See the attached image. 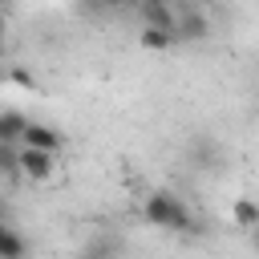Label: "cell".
I'll use <instances>...</instances> for the list:
<instances>
[{
    "label": "cell",
    "mask_w": 259,
    "mask_h": 259,
    "mask_svg": "<svg viewBox=\"0 0 259 259\" xmlns=\"http://www.w3.org/2000/svg\"><path fill=\"white\" fill-rule=\"evenodd\" d=\"M142 219L158 231H170V235H186L194 231V210L186 206L182 194L174 190H150L146 202H142Z\"/></svg>",
    "instance_id": "1"
},
{
    "label": "cell",
    "mask_w": 259,
    "mask_h": 259,
    "mask_svg": "<svg viewBox=\"0 0 259 259\" xmlns=\"http://www.w3.org/2000/svg\"><path fill=\"white\" fill-rule=\"evenodd\" d=\"M53 174H57V154H53V150L20 146V178H28V182H49Z\"/></svg>",
    "instance_id": "2"
},
{
    "label": "cell",
    "mask_w": 259,
    "mask_h": 259,
    "mask_svg": "<svg viewBox=\"0 0 259 259\" xmlns=\"http://www.w3.org/2000/svg\"><path fill=\"white\" fill-rule=\"evenodd\" d=\"M174 36L178 40H206L210 36L206 12H198L194 4H178V12H174Z\"/></svg>",
    "instance_id": "3"
},
{
    "label": "cell",
    "mask_w": 259,
    "mask_h": 259,
    "mask_svg": "<svg viewBox=\"0 0 259 259\" xmlns=\"http://www.w3.org/2000/svg\"><path fill=\"white\" fill-rule=\"evenodd\" d=\"M61 130L57 125H49V121H32L28 117V125H24V134H20V146H32V150H61Z\"/></svg>",
    "instance_id": "4"
},
{
    "label": "cell",
    "mask_w": 259,
    "mask_h": 259,
    "mask_svg": "<svg viewBox=\"0 0 259 259\" xmlns=\"http://www.w3.org/2000/svg\"><path fill=\"white\" fill-rule=\"evenodd\" d=\"M138 12H142V24L174 28V12H178V4H170V0H142V4H138Z\"/></svg>",
    "instance_id": "5"
},
{
    "label": "cell",
    "mask_w": 259,
    "mask_h": 259,
    "mask_svg": "<svg viewBox=\"0 0 259 259\" xmlns=\"http://www.w3.org/2000/svg\"><path fill=\"white\" fill-rule=\"evenodd\" d=\"M138 45H142L146 53H166V49H174V45H178V36H174V28L142 24V32H138Z\"/></svg>",
    "instance_id": "6"
},
{
    "label": "cell",
    "mask_w": 259,
    "mask_h": 259,
    "mask_svg": "<svg viewBox=\"0 0 259 259\" xmlns=\"http://www.w3.org/2000/svg\"><path fill=\"white\" fill-rule=\"evenodd\" d=\"M231 223H235V227H243V231H251V227L259 223V202H255V198H247V194H239V198L231 202Z\"/></svg>",
    "instance_id": "7"
},
{
    "label": "cell",
    "mask_w": 259,
    "mask_h": 259,
    "mask_svg": "<svg viewBox=\"0 0 259 259\" xmlns=\"http://www.w3.org/2000/svg\"><path fill=\"white\" fill-rule=\"evenodd\" d=\"M24 125H28V117H24L20 109H0V142H12V146H20V134H24Z\"/></svg>",
    "instance_id": "8"
},
{
    "label": "cell",
    "mask_w": 259,
    "mask_h": 259,
    "mask_svg": "<svg viewBox=\"0 0 259 259\" xmlns=\"http://www.w3.org/2000/svg\"><path fill=\"white\" fill-rule=\"evenodd\" d=\"M0 174H4V178H16V174H20V146L0 142Z\"/></svg>",
    "instance_id": "9"
},
{
    "label": "cell",
    "mask_w": 259,
    "mask_h": 259,
    "mask_svg": "<svg viewBox=\"0 0 259 259\" xmlns=\"http://www.w3.org/2000/svg\"><path fill=\"white\" fill-rule=\"evenodd\" d=\"M8 77H12V85H20V89H32V85H36V81H32V77H28L24 69H12Z\"/></svg>",
    "instance_id": "10"
},
{
    "label": "cell",
    "mask_w": 259,
    "mask_h": 259,
    "mask_svg": "<svg viewBox=\"0 0 259 259\" xmlns=\"http://www.w3.org/2000/svg\"><path fill=\"white\" fill-rule=\"evenodd\" d=\"M4 45H8V16H4V8H0V53H4Z\"/></svg>",
    "instance_id": "11"
},
{
    "label": "cell",
    "mask_w": 259,
    "mask_h": 259,
    "mask_svg": "<svg viewBox=\"0 0 259 259\" xmlns=\"http://www.w3.org/2000/svg\"><path fill=\"white\" fill-rule=\"evenodd\" d=\"M247 235H251V247H255V255H259V223H255V227H251Z\"/></svg>",
    "instance_id": "12"
},
{
    "label": "cell",
    "mask_w": 259,
    "mask_h": 259,
    "mask_svg": "<svg viewBox=\"0 0 259 259\" xmlns=\"http://www.w3.org/2000/svg\"><path fill=\"white\" fill-rule=\"evenodd\" d=\"M81 259H109V255H81Z\"/></svg>",
    "instance_id": "13"
},
{
    "label": "cell",
    "mask_w": 259,
    "mask_h": 259,
    "mask_svg": "<svg viewBox=\"0 0 259 259\" xmlns=\"http://www.w3.org/2000/svg\"><path fill=\"white\" fill-rule=\"evenodd\" d=\"M4 4H12V0H0V8H4Z\"/></svg>",
    "instance_id": "14"
},
{
    "label": "cell",
    "mask_w": 259,
    "mask_h": 259,
    "mask_svg": "<svg viewBox=\"0 0 259 259\" xmlns=\"http://www.w3.org/2000/svg\"><path fill=\"white\" fill-rule=\"evenodd\" d=\"M190 4H198V0H190Z\"/></svg>",
    "instance_id": "15"
}]
</instances>
